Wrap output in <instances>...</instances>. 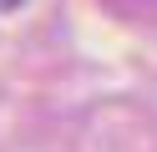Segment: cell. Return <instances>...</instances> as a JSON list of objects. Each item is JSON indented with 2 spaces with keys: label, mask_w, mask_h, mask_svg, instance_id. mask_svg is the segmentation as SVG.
Returning <instances> with one entry per match:
<instances>
[{
  "label": "cell",
  "mask_w": 157,
  "mask_h": 152,
  "mask_svg": "<svg viewBox=\"0 0 157 152\" xmlns=\"http://www.w3.org/2000/svg\"><path fill=\"white\" fill-rule=\"evenodd\" d=\"M15 5H21V0H0V10H15Z\"/></svg>",
  "instance_id": "obj_1"
}]
</instances>
